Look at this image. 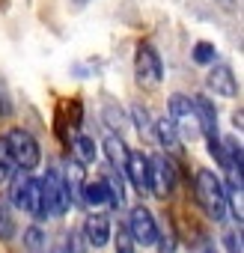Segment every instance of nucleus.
Wrapping results in <instances>:
<instances>
[{
  "label": "nucleus",
  "mask_w": 244,
  "mask_h": 253,
  "mask_svg": "<svg viewBox=\"0 0 244 253\" xmlns=\"http://www.w3.org/2000/svg\"><path fill=\"white\" fill-rule=\"evenodd\" d=\"M197 200L203 206V211L220 223L226 220V209H229V200H226V191H223V182L211 173V170H200L197 173Z\"/></svg>",
  "instance_id": "f257e3e1"
},
{
  "label": "nucleus",
  "mask_w": 244,
  "mask_h": 253,
  "mask_svg": "<svg viewBox=\"0 0 244 253\" xmlns=\"http://www.w3.org/2000/svg\"><path fill=\"white\" fill-rule=\"evenodd\" d=\"M9 179H12V191H9L12 206L33 214V217H42V185H39V179L27 176V170H21V167Z\"/></svg>",
  "instance_id": "f03ea898"
},
{
  "label": "nucleus",
  "mask_w": 244,
  "mask_h": 253,
  "mask_svg": "<svg viewBox=\"0 0 244 253\" xmlns=\"http://www.w3.org/2000/svg\"><path fill=\"white\" fill-rule=\"evenodd\" d=\"M3 140H6V149H9L15 167H21V170H33V167H39L42 152H39V143H36V137H33L30 131H24V128H12Z\"/></svg>",
  "instance_id": "7ed1b4c3"
},
{
  "label": "nucleus",
  "mask_w": 244,
  "mask_h": 253,
  "mask_svg": "<svg viewBox=\"0 0 244 253\" xmlns=\"http://www.w3.org/2000/svg\"><path fill=\"white\" fill-rule=\"evenodd\" d=\"M39 185H42V217H60V214H66L69 194H66V185H63L60 173L51 170L48 176L39 179Z\"/></svg>",
  "instance_id": "20e7f679"
},
{
  "label": "nucleus",
  "mask_w": 244,
  "mask_h": 253,
  "mask_svg": "<svg viewBox=\"0 0 244 253\" xmlns=\"http://www.w3.org/2000/svg\"><path fill=\"white\" fill-rule=\"evenodd\" d=\"M134 69H137V81L143 86H158L161 78H164V63L158 57V51L146 42L137 48V60H134Z\"/></svg>",
  "instance_id": "39448f33"
},
{
  "label": "nucleus",
  "mask_w": 244,
  "mask_h": 253,
  "mask_svg": "<svg viewBox=\"0 0 244 253\" xmlns=\"http://www.w3.org/2000/svg\"><path fill=\"white\" fill-rule=\"evenodd\" d=\"M128 232L134 238V244H143V247H152L155 238H158V223L152 217V211L146 206H137L131 211V220H128Z\"/></svg>",
  "instance_id": "423d86ee"
},
{
  "label": "nucleus",
  "mask_w": 244,
  "mask_h": 253,
  "mask_svg": "<svg viewBox=\"0 0 244 253\" xmlns=\"http://www.w3.org/2000/svg\"><path fill=\"white\" fill-rule=\"evenodd\" d=\"M149 191L155 197H170L173 194V164L164 155L149 158Z\"/></svg>",
  "instance_id": "0eeeda50"
},
{
  "label": "nucleus",
  "mask_w": 244,
  "mask_h": 253,
  "mask_svg": "<svg viewBox=\"0 0 244 253\" xmlns=\"http://www.w3.org/2000/svg\"><path fill=\"white\" fill-rule=\"evenodd\" d=\"M128 173V179H131V185L143 194V191H149V155H143V152H128V158H125V167H122Z\"/></svg>",
  "instance_id": "6e6552de"
},
{
  "label": "nucleus",
  "mask_w": 244,
  "mask_h": 253,
  "mask_svg": "<svg viewBox=\"0 0 244 253\" xmlns=\"http://www.w3.org/2000/svg\"><path fill=\"white\" fill-rule=\"evenodd\" d=\"M83 238L92 247H104L107 238H110V220L104 214H89L86 223H83Z\"/></svg>",
  "instance_id": "1a4fd4ad"
},
{
  "label": "nucleus",
  "mask_w": 244,
  "mask_h": 253,
  "mask_svg": "<svg viewBox=\"0 0 244 253\" xmlns=\"http://www.w3.org/2000/svg\"><path fill=\"white\" fill-rule=\"evenodd\" d=\"M110 197H107V185H104V179H83V185H81V203L83 206H89V209H98V206H104Z\"/></svg>",
  "instance_id": "9d476101"
},
{
  "label": "nucleus",
  "mask_w": 244,
  "mask_h": 253,
  "mask_svg": "<svg viewBox=\"0 0 244 253\" xmlns=\"http://www.w3.org/2000/svg\"><path fill=\"white\" fill-rule=\"evenodd\" d=\"M208 86H211L217 95L232 98V95H235V78H232L229 66H214V69L208 72Z\"/></svg>",
  "instance_id": "9b49d317"
},
{
  "label": "nucleus",
  "mask_w": 244,
  "mask_h": 253,
  "mask_svg": "<svg viewBox=\"0 0 244 253\" xmlns=\"http://www.w3.org/2000/svg\"><path fill=\"white\" fill-rule=\"evenodd\" d=\"M104 152H107V161H110V167H113V170H122V167H125L128 149H125V143H122L116 134H110V137L104 140Z\"/></svg>",
  "instance_id": "f8f14e48"
},
{
  "label": "nucleus",
  "mask_w": 244,
  "mask_h": 253,
  "mask_svg": "<svg viewBox=\"0 0 244 253\" xmlns=\"http://www.w3.org/2000/svg\"><path fill=\"white\" fill-rule=\"evenodd\" d=\"M104 185H107V197H110L107 203L119 211L122 206H125V191H122V179L116 176V170H110V173L104 176Z\"/></svg>",
  "instance_id": "ddd939ff"
},
{
  "label": "nucleus",
  "mask_w": 244,
  "mask_h": 253,
  "mask_svg": "<svg viewBox=\"0 0 244 253\" xmlns=\"http://www.w3.org/2000/svg\"><path fill=\"white\" fill-rule=\"evenodd\" d=\"M81 185H83V167H81V164H72V167H69V182H66L69 200L81 203Z\"/></svg>",
  "instance_id": "4468645a"
},
{
  "label": "nucleus",
  "mask_w": 244,
  "mask_h": 253,
  "mask_svg": "<svg viewBox=\"0 0 244 253\" xmlns=\"http://www.w3.org/2000/svg\"><path fill=\"white\" fill-rule=\"evenodd\" d=\"M158 137H161L164 146L179 149V131H176V125H173L170 119H161V122H158Z\"/></svg>",
  "instance_id": "2eb2a0df"
},
{
  "label": "nucleus",
  "mask_w": 244,
  "mask_h": 253,
  "mask_svg": "<svg viewBox=\"0 0 244 253\" xmlns=\"http://www.w3.org/2000/svg\"><path fill=\"white\" fill-rule=\"evenodd\" d=\"M75 152H78V161L81 164H92L95 161V143L89 137H75Z\"/></svg>",
  "instance_id": "dca6fc26"
},
{
  "label": "nucleus",
  "mask_w": 244,
  "mask_h": 253,
  "mask_svg": "<svg viewBox=\"0 0 244 253\" xmlns=\"http://www.w3.org/2000/svg\"><path fill=\"white\" fill-rule=\"evenodd\" d=\"M24 244L30 247V253H45V250H48V241H45V232H42L39 226H30V229L24 232Z\"/></svg>",
  "instance_id": "f3484780"
},
{
  "label": "nucleus",
  "mask_w": 244,
  "mask_h": 253,
  "mask_svg": "<svg viewBox=\"0 0 244 253\" xmlns=\"http://www.w3.org/2000/svg\"><path fill=\"white\" fill-rule=\"evenodd\" d=\"M12 235H15V220H12L9 203L0 200V238H12Z\"/></svg>",
  "instance_id": "a211bd4d"
},
{
  "label": "nucleus",
  "mask_w": 244,
  "mask_h": 253,
  "mask_svg": "<svg viewBox=\"0 0 244 253\" xmlns=\"http://www.w3.org/2000/svg\"><path fill=\"white\" fill-rule=\"evenodd\" d=\"M18 167H15V161H12V155H9V149H6V140H0V182H9V176L15 173Z\"/></svg>",
  "instance_id": "6ab92c4d"
},
{
  "label": "nucleus",
  "mask_w": 244,
  "mask_h": 253,
  "mask_svg": "<svg viewBox=\"0 0 244 253\" xmlns=\"http://www.w3.org/2000/svg\"><path fill=\"white\" fill-rule=\"evenodd\" d=\"M194 63H200V66L214 63V45H208V42H197V45H194Z\"/></svg>",
  "instance_id": "aec40b11"
},
{
  "label": "nucleus",
  "mask_w": 244,
  "mask_h": 253,
  "mask_svg": "<svg viewBox=\"0 0 244 253\" xmlns=\"http://www.w3.org/2000/svg\"><path fill=\"white\" fill-rule=\"evenodd\" d=\"M66 253H86V238L81 229H72L66 235Z\"/></svg>",
  "instance_id": "412c9836"
},
{
  "label": "nucleus",
  "mask_w": 244,
  "mask_h": 253,
  "mask_svg": "<svg viewBox=\"0 0 244 253\" xmlns=\"http://www.w3.org/2000/svg\"><path fill=\"white\" fill-rule=\"evenodd\" d=\"M116 253H134V238H131L128 226L116 229Z\"/></svg>",
  "instance_id": "4be33fe9"
},
{
  "label": "nucleus",
  "mask_w": 244,
  "mask_h": 253,
  "mask_svg": "<svg viewBox=\"0 0 244 253\" xmlns=\"http://www.w3.org/2000/svg\"><path fill=\"white\" fill-rule=\"evenodd\" d=\"M191 253H217V247H214V241L208 235H197L191 241Z\"/></svg>",
  "instance_id": "5701e85b"
},
{
  "label": "nucleus",
  "mask_w": 244,
  "mask_h": 253,
  "mask_svg": "<svg viewBox=\"0 0 244 253\" xmlns=\"http://www.w3.org/2000/svg\"><path fill=\"white\" fill-rule=\"evenodd\" d=\"M155 244H158V253H176V238H173V232H167V235L158 232Z\"/></svg>",
  "instance_id": "b1692460"
},
{
  "label": "nucleus",
  "mask_w": 244,
  "mask_h": 253,
  "mask_svg": "<svg viewBox=\"0 0 244 253\" xmlns=\"http://www.w3.org/2000/svg\"><path fill=\"white\" fill-rule=\"evenodd\" d=\"M131 113H134V119H137V131H140V134H146V131L152 128V122H149V113H146V110H143L140 104H137V107H134Z\"/></svg>",
  "instance_id": "393cba45"
},
{
  "label": "nucleus",
  "mask_w": 244,
  "mask_h": 253,
  "mask_svg": "<svg viewBox=\"0 0 244 253\" xmlns=\"http://www.w3.org/2000/svg\"><path fill=\"white\" fill-rule=\"evenodd\" d=\"M223 244H226L229 253H241V235L238 232H226L223 235Z\"/></svg>",
  "instance_id": "a878e982"
},
{
  "label": "nucleus",
  "mask_w": 244,
  "mask_h": 253,
  "mask_svg": "<svg viewBox=\"0 0 244 253\" xmlns=\"http://www.w3.org/2000/svg\"><path fill=\"white\" fill-rule=\"evenodd\" d=\"M54 253H66V241H63V244H57V247H54Z\"/></svg>",
  "instance_id": "bb28decb"
},
{
  "label": "nucleus",
  "mask_w": 244,
  "mask_h": 253,
  "mask_svg": "<svg viewBox=\"0 0 244 253\" xmlns=\"http://www.w3.org/2000/svg\"><path fill=\"white\" fill-rule=\"evenodd\" d=\"M78 3H86V0H78Z\"/></svg>",
  "instance_id": "cd10ccee"
}]
</instances>
